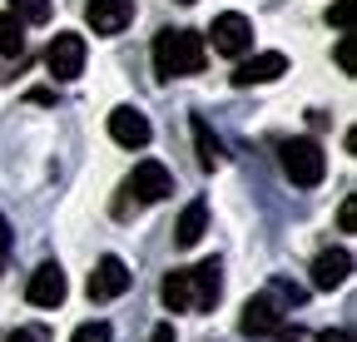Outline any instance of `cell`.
I'll use <instances>...</instances> for the list:
<instances>
[{"instance_id": "cell-4", "label": "cell", "mask_w": 357, "mask_h": 342, "mask_svg": "<svg viewBox=\"0 0 357 342\" xmlns=\"http://www.w3.org/2000/svg\"><path fill=\"white\" fill-rule=\"evenodd\" d=\"M283 174L298 184V189H318L328 179V154L318 139H283Z\"/></svg>"}, {"instance_id": "cell-7", "label": "cell", "mask_w": 357, "mask_h": 342, "mask_svg": "<svg viewBox=\"0 0 357 342\" xmlns=\"http://www.w3.org/2000/svg\"><path fill=\"white\" fill-rule=\"evenodd\" d=\"M129 283H134V273L124 268V258H114V253H105V258L95 263V273H89L84 293H89V303H109V297L129 293Z\"/></svg>"}, {"instance_id": "cell-12", "label": "cell", "mask_w": 357, "mask_h": 342, "mask_svg": "<svg viewBox=\"0 0 357 342\" xmlns=\"http://www.w3.org/2000/svg\"><path fill=\"white\" fill-rule=\"evenodd\" d=\"M278 75H288V55L263 50V55H253V60H243L234 70V84H238V90H253V84H268V79H278Z\"/></svg>"}, {"instance_id": "cell-11", "label": "cell", "mask_w": 357, "mask_h": 342, "mask_svg": "<svg viewBox=\"0 0 357 342\" xmlns=\"http://www.w3.org/2000/svg\"><path fill=\"white\" fill-rule=\"evenodd\" d=\"M84 20L95 35H119L129 20H134V0H89L84 6Z\"/></svg>"}, {"instance_id": "cell-18", "label": "cell", "mask_w": 357, "mask_h": 342, "mask_svg": "<svg viewBox=\"0 0 357 342\" xmlns=\"http://www.w3.org/2000/svg\"><path fill=\"white\" fill-rule=\"evenodd\" d=\"M70 342H114V332H109V322H84V327H75Z\"/></svg>"}, {"instance_id": "cell-5", "label": "cell", "mask_w": 357, "mask_h": 342, "mask_svg": "<svg viewBox=\"0 0 357 342\" xmlns=\"http://www.w3.org/2000/svg\"><path fill=\"white\" fill-rule=\"evenodd\" d=\"M174 194V179H169V169L159 164V159H144V164H134V174L124 179V199L114 203V213L124 219V203L134 199V203H159V199H169Z\"/></svg>"}, {"instance_id": "cell-10", "label": "cell", "mask_w": 357, "mask_h": 342, "mask_svg": "<svg viewBox=\"0 0 357 342\" xmlns=\"http://www.w3.org/2000/svg\"><path fill=\"white\" fill-rule=\"evenodd\" d=\"M109 139L124 144V149H144V144L154 139V130H149V119L134 109V104H119V109L109 114Z\"/></svg>"}, {"instance_id": "cell-3", "label": "cell", "mask_w": 357, "mask_h": 342, "mask_svg": "<svg viewBox=\"0 0 357 342\" xmlns=\"http://www.w3.org/2000/svg\"><path fill=\"white\" fill-rule=\"evenodd\" d=\"M238 327H243L248 337H273V342H303V327H298V322H288V318L278 313L273 293H258V297H248V303H243V318H238Z\"/></svg>"}, {"instance_id": "cell-9", "label": "cell", "mask_w": 357, "mask_h": 342, "mask_svg": "<svg viewBox=\"0 0 357 342\" xmlns=\"http://www.w3.org/2000/svg\"><path fill=\"white\" fill-rule=\"evenodd\" d=\"M65 293H70V283H65L60 263H40V268L30 273V283H25V297H30L35 308H60Z\"/></svg>"}, {"instance_id": "cell-23", "label": "cell", "mask_w": 357, "mask_h": 342, "mask_svg": "<svg viewBox=\"0 0 357 342\" xmlns=\"http://www.w3.org/2000/svg\"><path fill=\"white\" fill-rule=\"evenodd\" d=\"M333 55H337V65H342V75H352V40H347V35L337 40V50H333Z\"/></svg>"}, {"instance_id": "cell-25", "label": "cell", "mask_w": 357, "mask_h": 342, "mask_svg": "<svg viewBox=\"0 0 357 342\" xmlns=\"http://www.w3.org/2000/svg\"><path fill=\"white\" fill-rule=\"evenodd\" d=\"M149 342H178V337H174V322H159V327L149 332Z\"/></svg>"}, {"instance_id": "cell-1", "label": "cell", "mask_w": 357, "mask_h": 342, "mask_svg": "<svg viewBox=\"0 0 357 342\" xmlns=\"http://www.w3.org/2000/svg\"><path fill=\"white\" fill-rule=\"evenodd\" d=\"M218 293H223L218 258H204L199 268H174L164 278V288H159V297H164L169 313H208L218 303Z\"/></svg>"}, {"instance_id": "cell-19", "label": "cell", "mask_w": 357, "mask_h": 342, "mask_svg": "<svg viewBox=\"0 0 357 342\" xmlns=\"http://www.w3.org/2000/svg\"><path fill=\"white\" fill-rule=\"evenodd\" d=\"M268 293H273V297H283V303H303V297H307V288H298V283H283V278H273V283H268Z\"/></svg>"}, {"instance_id": "cell-16", "label": "cell", "mask_w": 357, "mask_h": 342, "mask_svg": "<svg viewBox=\"0 0 357 342\" xmlns=\"http://www.w3.org/2000/svg\"><path fill=\"white\" fill-rule=\"evenodd\" d=\"M0 55H10V60L25 55V25L15 15H0Z\"/></svg>"}, {"instance_id": "cell-13", "label": "cell", "mask_w": 357, "mask_h": 342, "mask_svg": "<svg viewBox=\"0 0 357 342\" xmlns=\"http://www.w3.org/2000/svg\"><path fill=\"white\" fill-rule=\"evenodd\" d=\"M347 278H352V253H347V248H328V253L312 258V288L333 293V288H342Z\"/></svg>"}, {"instance_id": "cell-6", "label": "cell", "mask_w": 357, "mask_h": 342, "mask_svg": "<svg viewBox=\"0 0 357 342\" xmlns=\"http://www.w3.org/2000/svg\"><path fill=\"white\" fill-rule=\"evenodd\" d=\"M208 35H213V50H218V55H229V60H238V55L253 50V25H248V15H238V10L213 15Z\"/></svg>"}, {"instance_id": "cell-20", "label": "cell", "mask_w": 357, "mask_h": 342, "mask_svg": "<svg viewBox=\"0 0 357 342\" xmlns=\"http://www.w3.org/2000/svg\"><path fill=\"white\" fill-rule=\"evenodd\" d=\"M328 25H337V30H347V25H352V0H333Z\"/></svg>"}, {"instance_id": "cell-8", "label": "cell", "mask_w": 357, "mask_h": 342, "mask_svg": "<svg viewBox=\"0 0 357 342\" xmlns=\"http://www.w3.org/2000/svg\"><path fill=\"white\" fill-rule=\"evenodd\" d=\"M84 55H89L84 50V35H70L65 30V35L50 40V50H45V70H50L55 79H75L84 70Z\"/></svg>"}, {"instance_id": "cell-24", "label": "cell", "mask_w": 357, "mask_h": 342, "mask_svg": "<svg viewBox=\"0 0 357 342\" xmlns=\"http://www.w3.org/2000/svg\"><path fill=\"white\" fill-rule=\"evenodd\" d=\"M318 342H352V332L347 327H328V332H318Z\"/></svg>"}, {"instance_id": "cell-2", "label": "cell", "mask_w": 357, "mask_h": 342, "mask_svg": "<svg viewBox=\"0 0 357 342\" xmlns=\"http://www.w3.org/2000/svg\"><path fill=\"white\" fill-rule=\"evenodd\" d=\"M204 65H208V45L199 30H159L154 35L159 79H189V75H204Z\"/></svg>"}, {"instance_id": "cell-15", "label": "cell", "mask_w": 357, "mask_h": 342, "mask_svg": "<svg viewBox=\"0 0 357 342\" xmlns=\"http://www.w3.org/2000/svg\"><path fill=\"white\" fill-rule=\"evenodd\" d=\"M194 144H199V164H204V169H218V164H223V144H218V134L208 130V119H199V114H194Z\"/></svg>"}, {"instance_id": "cell-17", "label": "cell", "mask_w": 357, "mask_h": 342, "mask_svg": "<svg viewBox=\"0 0 357 342\" xmlns=\"http://www.w3.org/2000/svg\"><path fill=\"white\" fill-rule=\"evenodd\" d=\"M10 15L20 25H45L50 20V0H10Z\"/></svg>"}, {"instance_id": "cell-22", "label": "cell", "mask_w": 357, "mask_h": 342, "mask_svg": "<svg viewBox=\"0 0 357 342\" xmlns=\"http://www.w3.org/2000/svg\"><path fill=\"white\" fill-rule=\"evenodd\" d=\"M0 342H45V332L40 327H15V332H6Z\"/></svg>"}, {"instance_id": "cell-27", "label": "cell", "mask_w": 357, "mask_h": 342, "mask_svg": "<svg viewBox=\"0 0 357 342\" xmlns=\"http://www.w3.org/2000/svg\"><path fill=\"white\" fill-rule=\"evenodd\" d=\"M178 6H194V0H178Z\"/></svg>"}, {"instance_id": "cell-14", "label": "cell", "mask_w": 357, "mask_h": 342, "mask_svg": "<svg viewBox=\"0 0 357 342\" xmlns=\"http://www.w3.org/2000/svg\"><path fill=\"white\" fill-rule=\"evenodd\" d=\"M204 233H208V203H204V199H194V203H189L184 213H178L174 243H178V248H194V243H199Z\"/></svg>"}, {"instance_id": "cell-26", "label": "cell", "mask_w": 357, "mask_h": 342, "mask_svg": "<svg viewBox=\"0 0 357 342\" xmlns=\"http://www.w3.org/2000/svg\"><path fill=\"white\" fill-rule=\"evenodd\" d=\"M10 253V224H6V213H0V258Z\"/></svg>"}, {"instance_id": "cell-21", "label": "cell", "mask_w": 357, "mask_h": 342, "mask_svg": "<svg viewBox=\"0 0 357 342\" xmlns=\"http://www.w3.org/2000/svg\"><path fill=\"white\" fill-rule=\"evenodd\" d=\"M337 228H342V233L357 228V203H352V199H342V208H337Z\"/></svg>"}]
</instances>
